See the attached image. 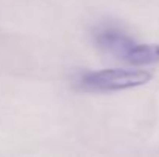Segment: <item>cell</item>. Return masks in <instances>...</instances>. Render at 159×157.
Instances as JSON below:
<instances>
[{"label":"cell","instance_id":"cell-1","mask_svg":"<svg viewBox=\"0 0 159 157\" xmlns=\"http://www.w3.org/2000/svg\"><path fill=\"white\" fill-rule=\"evenodd\" d=\"M96 45L119 60L136 66L159 63L158 43H141L114 26H101L94 31Z\"/></svg>","mask_w":159,"mask_h":157},{"label":"cell","instance_id":"cell-2","mask_svg":"<svg viewBox=\"0 0 159 157\" xmlns=\"http://www.w3.org/2000/svg\"><path fill=\"white\" fill-rule=\"evenodd\" d=\"M152 72L144 69H101L82 74L77 80V85L84 91L116 93L144 86L152 80Z\"/></svg>","mask_w":159,"mask_h":157}]
</instances>
